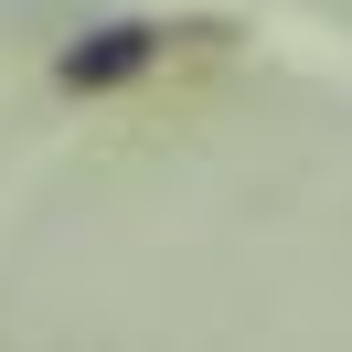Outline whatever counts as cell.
<instances>
[{
  "label": "cell",
  "mask_w": 352,
  "mask_h": 352,
  "mask_svg": "<svg viewBox=\"0 0 352 352\" xmlns=\"http://www.w3.org/2000/svg\"><path fill=\"white\" fill-rule=\"evenodd\" d=\"M160 43H171V32H150V22L75 32V43L54 54V86H75V96H96V86H129V75H150V65H160Z\"/></svg>",
  "instance_id": "obj_1"
}]
</instances>
